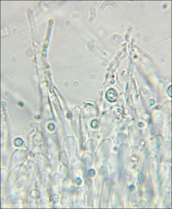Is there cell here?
<instances>
[{"mask_svg": "<svg viewBox=\"0 0 172 209\" xmlns=\"http://www.w3.org/2000/svg\"><path fill=\"white\" fill-rule=\"evenodd\" d=\"M106 98L111 102L115 101L117 99V95L116 92L113 89L108 91L106 94Z\"/></svg>", "mask_w": 172, "mask_h": 209, "instance_id": "cell-1", "label": "cell"}]
</instances>
